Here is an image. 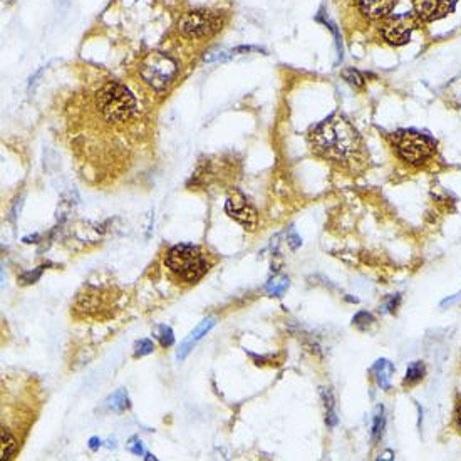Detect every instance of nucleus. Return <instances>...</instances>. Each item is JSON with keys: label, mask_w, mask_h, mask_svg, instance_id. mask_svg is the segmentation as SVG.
Returning a JSON list of instances; mask_svg holds the SVG:
<instances>
[{"label": "nucleus", "mask_w": 461, "mask_h": 461, "mask_svg": "<svg viewBox=\"0 0 461 461\" xmlns=\"http://www.w3.org/2000/svg\"><path fill=\"white\" fill-rule=\"evenodd\" d=\"M314 151L329 161L339 165H356L364 158L359 133L340 114H334L310 133Z\"/></svg>", "instance_id": "nucleus-1"}, {"label": "nucleus", "mask_w": 461, "mask_h": 461, "mask_svg": "<svg viewBox=\"0 0 461 461\" xmlns=\"http://www.w3.org/2000/svg\"><path fill=\"white\" fill-rule=\"evenodd\" d=\"M96 104L101 116L111 125H126L136 113L133 94L116 81H109L96 92Z\"/></svg>", "instance_id": "nucleus-2"}, {"label": "nucleus", "mask_w": 461, "mask_h": 461, "mask_svg": "<svg viewBox=\"0 0 461 461\" xmlns=\"http://www.w3.org/2000/svg\"><path fill=\"white\" fill-rule=\"evenodd\" d=\"M165 266L174 279L185 284H195L208 272L207 257L198 247L174 245L166 252Z\"/></svg>", "instance_id": "nucleus-3"}, {"label": "nucleus", "mask_w": 461, "mask_h": 461, "mask_svg": "<svg viewBox=\"0 0 461 461\" xmlns=\"http://www.w3.org/2000/svg\"><path fill=\"white\" fill-rule=\"evenodd\" d=\"M394 146L399 158L409 165H422L433 156L434 143L416 131H399L394 135Z\"/></svg>", "instance_id": "nucleus-4"}, {"label": "nucleus", "mask_w": 461, "mask_h": 461, "mask_svg": "<svg viewBox=\"0 0 461 461\" xmlns=\"http://www.w3.org/2000/svg\"><path fill=\"white\" fill-rule=\"evenodd\" d=\"M177 62L170 55L161 53H151L143 59L139 64V76L143 81L158 91L163 89L172 83L177 76Z\"/></svg>", "instance_id": "nucleus-5"}, {"label": "nucleus", "mask_w": 461, "mask_h": 461, "mask_svg": "<svg viewBox=\"0 0 461 461\" xmlns=\"http://www.w3.org/2000/svg\"><path fill=\"white\" fill-rule=\"evenodd\" d=\"M216 19L212 14L205 11H195V12H188L180 19L178 22V31H180L183 36L190 37V39H200V37L208 36L213 31H216Z\"/></svg>", "instance_id": "nucleus-6"}, {"label": "nucleus", "mask_w": 461, "mask_h": 461, "mask_svg": "<svg viewBox=\"0 0 461 461\" xmlns=\"http://www.w3.org/2000/svg\"><path fill=\"white\" fill-rule=\"evenodd\" d=\"M418 25L413 15L390 17L383 25V37L392 46H404L411 39V32Z\"/></svg>", "instance_id": "nucleus-7"}, {"label": "nucleus", "mask_w": 461, "mask_h": 461, "mask_svg": "<svg viewBox=\"0 0 461 461\" xmlns=\"http://www.w3.org/2000/svg\"><path fill=\"white\" fill-rule=\"evenodd\" d=\"M225 210L235 221L242 225L245 230H254L257 227V212L252 205L247 202L245 196L240 193H233L227 200Z\"/></svg>", "instance_id": "nucleus-8"}, {"label": "nucleus", "mask_w": 461, "mask_h": 461, "mask_svg": "<svg viewBox=\"0 0 461 461\" xmlns=\"http://www.w3.org/2000/svg\"><path fill=\"white\" fill-rule=\"evenodd\" d=\"M455 4L456 0H415V14L420 20L433 22L450 14Z\"/></svg>", "instance_id": "nucleus-9"}, {"label": "nucleus", "mask_w": 461, "mask_h": 461, "mask_svg": "<svg viewBox=\"0 0 461 461\" xmlns=\"http://www.w3.org/2000/svg\"><path fill=\"white\" fill-rule=\"evenodd\" d=\"M215 324H216V321H215V319H212V317H210V319H205L203 322H200V326L196 327L195 331L191 332V334L188 336L186 339L181 343L180 349H178V352H177V357H178V359H180V361L185 359V357L188 356V354L191 352V349H193L195 345L198 344L200 340H202L203 337L207 336L208 332H210L213 327H215Z\"/></svg>", "instance_id": "nucleus-10"}, {"label": "nucleus", "mask_w": 461, "mask_h": 461, "mask_svg": "<svg viewBox=\"0 0 461 461\" xmlns=\"http://www.w3.org/2000/svg\"><path fill=\"white\" fill-rule=\"evenodd\" d=\"M357 6L371 19H381L391 14L392 7H394V0H356Z\"/></svg>", "instance_id": "nucleus-11"}, {"label": "nucleus", "mask_w": 461, "mask_h": 461, "mask_svg": "<svg viewBox=\"0 0 461 461\" xmlns=\"http://www.w3.org/2000/svg\"><path fill=\"white\" fill-rule=\"evenodd\" d=\"M373 371H374V374H376V379H378L379 386H381L383 390H390L392 373H394V368H392L391 362L386 361V359L378 361L374 364Z\"/></svg>", "instance_id": "nucleus-12"}, {"label": "nucleus", "mask_w": 461, "mask_h": 461, "mask_svg": "<svg viewBox=\"0 0 461 461\" xmlns=\"http://www.w3.org/2000/svg\"><path fill=\"white\" fill-rule=\"evenodd\" d=\"M108 406L113 409V411H118V413H121V411H125V409L128 408V394H126V391L125 390H119L114 392L113 396H111L109 401H108Z\"/></svg>", "instance_id": "nucleus-13"}, {"label": "nucleus", "mask_w": 461, "mask_h": 461, "mask_svg": "<svg viewBox=\"0 0 461 461\" xmlns=\"http://www.w3.org/2000/svg\"><path fill=\"white\" fill-rule=\"evenodd\" d=\"M289 287V279L287 277H277V279L270 280L267 285V292L270 294V296H282V294L285 292Z\"/></svg>", "instance_id": "nucleus-14"}, {"label": "nucleus", "mask_w": 461, "mask_h": 461, "mask_svg": "<svg viewBox=\"0 0 461 461\" xmlns=\"http://www.w3.org/2000/svg\"><path fill=\"white\" fill-rule=\"evenodd\" d=\"M422 376H425V366H422V362H413V364H409V368L406 371V379H404V383L415 384L418 381H421Z\"/></svg>", "instance_id": "nucleus-15"}, {"label": "nucleus", "mask_w": 461, "mask_h": 461, "mask_svg": "<svg viewBox=\"0 0 461 461\" xmlns=\"http://www.w3.org/2000/svg\"><path fill=\"white\" fill-rule=\"evenodd\" d=\"M384 431V415H383V406L376 408V415L373 421V441H378L383 436Z\"/></svg>", "instance_id": "nucleus-16"}, {"label": "nucleus", "mask_w": 461, "mask_h": 461, "mask_svg": "<svg viewBox=\"0 0 461 461\" xmlns=\"http://www.w3.org/2000/svg\"><path fill=\"white\" fill-rule=\"evenodd\" d=\"M343 78L344 81H348L349 84L354 88H362L364 86V79H362L361 72L356 71L354 67H349V69L343 71Z\"/></svg>", "instance_id": "nucleus-17"}, {"label": "nucleus", "mask_w": 461, "mask_h": 461, "mask_svg": "<svg viewBox=\"0 0 461 461\" xmlns=\"http://www.w3.org/2000/svg\"><path fill=\"white\" fill-rule=\"evenodd\" d=\"M322 396H324V401H326V421L329 426H334L337 422V418H336V413H334V403H332V396L331 392L324 390L322 391Z\"/></svg>", "instance_id": "nucleus-18"}, {"label": "nucleus", "mask_w": 461, "mask_h": 461, "mask_svg": "<svg viewBox=\"0 0 461 461\" xmlns=\"http://www.w3.org/2000/svg\"><path fill=\"white\" fill-rule=\"evenodd\" d=\"M156 337L160 339V343H161V345H163V348H170V345H172L173 340H174L172 329L166 327V326L158 327V336Z\"/></svg>", "instance_id": "nucleus-19"}, {"label": "nucleus", "mask_w": 461, "mask_h": 461, "mask_svg": "<svg viewBox=\"0 0 461 461\" xmlns=\"http://www.w3.org/2000/svg\"><path fill=\"white\" fill-rule=\"evenodd\" d=\"M155 345L149 339H141L139 343H136L135 345V356H146V354L153 352Z\"/></svg>", "instance_id": "nucleus-20"}, {"label": "nucleus", "mask_w": 461, "mask_h": 461, "mask_svg": "<svg viewBox=\"0 0 461 461\" xmlns=\"http://www.w3.org/2000/svg\"><path fill=\"white\" fill-rule=\"evenodd\" d=\"M373 321H374V319H373V315H371V314L359 312L356 315V317H354L352 322L356 324V326L359 329H366V327H369L371 324H373Z\"/></svg>", "instance_id": "nucleus-21"}, {"label": "nucleus", "mask_w": 461, "mask_h": 461, "mask_svg": "<svg viewBox=\"0 0 461 461\" xmlns=\"http://www.w3.org/2000/svg\"><path fill=\"white\" fill-rule=\"evenodd\" d=\"M130 450L133 451L135 455H143V453H144L143 446H141V441H135V443H131V445H130Z\"/></svg>", "instance_id": "nucleus-22"}, {"label": "nucleus", "mask_w": 461, "mask_h": 461, "mask_svg": "<svg viewBox=\"0 0 461 461\" xmlns=\"http://www.w3.org/2000/svg\"><path fill=\"white\" fill-rule=\"evenodd\" d=\"M456 421H458V426L461 429V399L458 401V404H456Z\"/></svg>", "instance_id": "nucleus-23"}, {"label": "nucleus", "mask_w": 461, "mask_h": 461, "mask_svg": "<svg viewBox=\"0 0 461 461\" xmlns=\"http://www.w3.org/2000/svg\"><path fill=\"white\" fill-rule=\"evenodd\" d=\"M97 446V438H92L91 439V448H96Z\"/></svg>", "instance_id": "nucleus-24"}]
</instances>
